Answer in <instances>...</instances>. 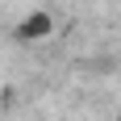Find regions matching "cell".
<instances>
[{
  "label": "cell",
  "mask_w": 121,
  "mask_h": 121,
  "mask_svg": "<svg viewBox=\"0 0 121 121\" xmlns=\"http://www.w3.org/2000/svg\"><path fill=\"white\" fill-rule=\"evenodd\" d=\"M54 34V21H50V13H29L17 29H13V38L17 42H46V38Z\"/></svg>",
  "instance_id": "obj_1"
}]
</instances>
